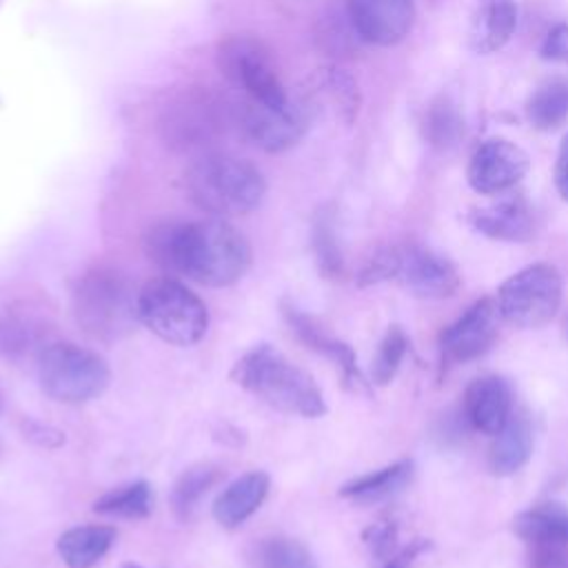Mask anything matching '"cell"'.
<instances>
[{
	"instance_id": "obj_1",
	"label": "cell",
	"mask_w": 568,
	"mask_h": 568,
	"mask_svg": "<svg viewBox=\"0 0 568 568\" xmlns=\"http://www.w3.org/2000/svg\"><path fill=\"white\" fill-rule=\"evenodd\" d=\"M149 257L166 273L202 286H231L251 266L248 240L222 217L162 222L146 235Z\"/></svg>"
},
{
	"instance_id": "obj_2",
	"label": "cell",
	"mask_w": 568,
	"mask_h": 568,
	"mask_svg": "<svg viewBox=\"0 0 568 568\" xmlns=\"http://www.w3.org/2000/svg\"><path fill=\"white\" fill-rule=\"evenodd\" d=\"M231 379L280 413L308 419L326 413V402L315 379L268 344L246 351L233 364Z\"/></svg>"
},
{
	"instance_id": "obj_3",
	"label": "cell",
	"mask_w": 568,
	"mask_h": 568,
	"mask_svg": "<svg viewBox=\"0 0 568 568\" xmlns=\"http://www.w3.org/2000/svg\"><path fill=\"white\" fill-rule=\"evenodd\" d=\"M184 189L197 209L222 220L255 211L266 195L260 169L231 153H204L193 160L184 171Z\"/></svg>"
},
{
	"instance_id": "obj_4",
	"label": "cell",
	"mask_w": 568,
	"mask_h": 568,
	"mask_svg": "<svg viewBox=\"0 0 568 568\" xmlns=\"http://www.w3.org/2000/svg\"><path fill=\"white\" fill-rule=\"evenodd\" d=\"M73 315L89 337L104 344L118 342L140 322L138 293L122 273L93 268L73 288Z\"/></svg>"
},
{
	"instance_id": "obj_5",
	"label": "cell",
	"mask_w": 568,
	"mask_h": 568,
	"mask_svg": "<svg viewBox=\"0 0 568 568\" xmlns=\"http://www.w3.org/2000/svg\"><path fill=\"white\" fill-rule=\"evenodd\" d=\"M138 317L151 333L173 346L197 344L209 328L204 302L169 275L151 280L138 293Z\"/></svg>"
},
{
	"instance_id": "obj_6",
	"label": "cell",
	"mask_w": 568,
	"mask_h": 568,
	"mask_svg": "<svg viewBox=\"0 0 568 568\" xmlns=\"http://www.w3.org/2000/svg\"><path fill=\"white\" fill-rule=\"evenodd\" d=\"M38 379L44 395L62 404H84L100 397L111 368L102 355L73 342L44 344L38 353Z\"/></svg>"
},
{
	"instance_id": "obj_7",
	"label": "cell",
	"mask_w": 568,
	"mask_h": 568,
	"mask_svg": "<svg viewBox=\"0 0 568 568\" xmlns=\"http://www.w3.org/2000/svg\"><path fill=\"white\" fill-rule=\"evenodd\" d=\"M217 69L229 82L244 89L248 100L264 104H282L291 95L286 93L271 51L253 36L235 33L217 42Z\"/></svg>"
},
{
	"instance_id": "obj_8",
	"label": "cell",
	"mask_w": 568,
	"mask_h": 568,
	"mask_svg": "<svg viewBox=\"0 0 568 568\" xmlns=\"http://www.w3.org/2000/svg\"><path fill=\"white\" fill-rule=\"evenodd\" d=\"M561 302V275L550 264H530L510 275L499 293V315L521 328L548 324Z\"/></svg>"
},
{
	"instance_id": "obj_9",
	"label": "cell",
	"mask_w": 568,
	"mask_h": 568,
	"mask_svg": "<svg viewBox=\"0 0 568 568\" xmlns=\"http://www.w3.org/2000/svg\"><path fill=\"white\" fill-rule=\"evenodd\" d=\"M311 118L313 113L304 98H288L282 104L246 100L240 111V126L257 149L282 153L304 138Z\"/></svg>"
},
{
	"instance_id": "obj_10",
	"label": "cell",
	"mask_w": 568,
	"mask_h": 568,
	"mask_svg": "<svg viewBox=\"0 0 568 568\" xmlns=\"http://www.w3.org/2000/svg\"><path fill=\"white\" fill-rule=\"evenodd\" d=\"M528 169V155L504 138L481 142L468 162V184L481 195L504 193L515 186Z\"/></svg>"
},
{
	"instance_id": "obj_11",
	"label": "cell",
	"mask_w": 568,
	"mask_h": 568,
	"mask_svg": "<svg viewBox=\"0 0 568 568\" xmlns=\"http://www.w3.org/2000/svg\"><path fill=\"white\" fill-rule=\"evenodd\" d=\"M395 280L417 297L442 300L459 288V273L450 260L422 246H399Z\"/></svg>"
},
{
	"instance_id": "obj_12",
	"label": "cell",
	"mask_w": 568,
	"mask_h": 568,
	"mask_svg": "<svg viewBox=\"0 0 568 568\" xmlns=\"http://www.w3.org/2000/svg\"><path fill=\"white\" fill-rule=\"evenodd\" d=\"M348 20L362 40L390 47L408 36L415 4L413 0H348Z\"/></svg>"
},
{
	"instance_id": "obj_13",
	"label": "cell",
	"mask_w": 568,
	"mask_h": 568,
	"mask_svg": "<svg viewBox=\"0 0 568 568\" xmlns=\"http://www.w3.org/2000/svg\"><path fill=\"white\" fill-rule=\"evenodd\" d=\"M282 313L300 342H304L311 351L328 357L339 368L342 384L346 390L368 393V382L364 379V375L357 366L355 351L346 342L333 337L313 315L295 308L293 304L282 302Z\"/></svg>"
},
{
	"instance_id": "obj_14",
	"label": "cell",
	"mask_w": 568,
	"mask_h": 568,
	"mask_svg": "<svg viewBox=\"0 0 568 568\" xmlns=\"http://www.w3.org/2000/svg\"><path fill=\"white\" fill-rule=\"evenodd\" d=\"M499 308L493 300L475 302L455 324L442 333V351L450 362H468L484 355L497 337Z\"/></svg>"
},
{
	"instance_id": "obj_15",
	"label": "cell",
	"mask_w": 568,
	"mask_h": 568,
	"mask_svg": "<svg viewBox=\"0 0 568 568\" xmlns=\"http://www.w3.org/2000/svg\"><path fill=\"white\" fill-rule=\"evenodd\" d=\"M271 477L264 470H251L233 479L213 501V517L224 528L242 526L266 499Z\"/></svg>"
},
{
	"instance_id": "obj_16",
	"label": "cell",
	"mask_w": 568,
	"mask_h": 568,
	"mask_svg": "<svg viewBox=\"0 0 568 568\" xmlns=\"http://www.w3.org/2000/svg\"><path fill=\"white\" fill-rule=\"evenodd\" d=\"M302 98L308 104L311 113H317L320 109L331 104L333 113L346 124H351L359 111L357 82L339 67L320 69L311 80V89H306Z\"/></svg>"
},
{
	"instance_id": "obj_17",
	"label": "cell",
	"mask_w": 568,
	"mask_h": 568,
	"mask_svg": "<svg viewBox=\"0 0 568 568\" xmlns=\"http://www.w3.org/2000/svg\"><path fill=\"white\" fill-rule=\"evenodd\" d=\"M464 408L477 430L495 435L510 417V390L499 377H479L466 388Z\"/></svg>"
},
{
	"instance_id": "obj_18",
	"label": "cell",
	"mask_w": 568,
	"mask_h": 568,
	"mask_svg": "<svg viewBox=\"0 0 568 568\" xmlns=\"http://www.w3.org/2000/svg\"><path fill=\"white\" fill-rule=\"evenodd\" d=\"M470 222L484 235L508 242H521L532 233L530 209L519 195H504L488 206L475 209Z\"/></svg>"
},
{
	"instance_id": "obj_19",
	"label": "cell",
	"mask_w": 568,
	"mask_h": 568,
	"mask_svg": "<svg viewBox=\"0 0 568 568\" xmlns=\"http://www.w3.org/2000/svg\"><path fill=\"white\" fill-rule=\"evenodd\" d=\"M515 27V0H477L468 29L470 49L477 53H493L510 40Z\"/></svg>"
},
{
	"instance_id": "obj_20",
	"label": "cell",
	"mask_w": 568,
	"mask_h": 568,
	"mask_svg": "<svg viewBox=\"0 0 568 568\" xmlns=\"http://www.w3.org/2000/svg\"><path fill=\"white\" fill-rule=\"evenodd\" d=\"M115 528L104 524H84L64 530L55 539L58 557L67 568H93L113 546Z\"/></svg>"
},
{
	"instance_id": "obj_21",
	"label": "cell",
	"mask_w": 568,
	"mask_h": 568,
	"mask_svg": "<svg viewBox=\"0 0 568 568\" xmlns=\"http://www.w3.org/2000/svg\"><path fill=\"white\" fill-rule=\"evenodd\" d=\"M222 479H224V470L213 462H197V464L189 466L175 479L171 495H169V506H171V513L175 515V519L189 521L197 513L202 499Z\"/></svg>"
},
{
	"instance_id": "obj_22",
	"label": "cell",
	"mask_w": 568,
	"mask_h": 568,
	"mask_svg": "<svg viewBox=\"0 0 568 568\" xmlns=\"http://www.w3.org/2000/svg\"><path fill=\"white\" fill-rule=\"evenodd\" d=\"M532 453V430L526 417L510 415L490 446L488 464L495 475L517 473Z\"/></svg>"
},
{
	"instance_id": "obj_23",
	"label": "cell",
	"mask_w": 568,
	"mask_h": 568,
	"mask_svg": "<svg viewBox=\"0 0 568 568\" xmlns=\"http://www.w3.org/2000/svg\"><path fill=\"white\" fill-rule=\"evenodd\" d=\"M515 532L528 541H568V506L548 501L524 510L513 521Z\"/></svg>"
},
{
	"instance_id": "obj_24",
	"label": "cell",
	"mask_w": 568,
	"mask_h": 568,
	"mask_svg": "<svg viewBox=\"0 0 568 568\" xmlns=\"http://www.w3.org/2000/svg\"><path fill=\"white\" fill-rule=\"evenodd\" d=\"M413 464L410 462H397L386 468H379L375 473L362 475L339 488V497L353 499L359 504L382 501L390 495H395L408 479H410Z\"/></svg>"
},
{
	"instance_id": "obj_25",
	"label": "cell",
	"mask_w": 568,
	"mask_h": 568,
	"mask_svg": "<svg viewBox=\"0 0 568 568\" xmlns=\"http://www.w3.org/2000/svg\"><path fill=\"white\" fill-rule=\"evenodd\" d=\"M93 513L115 519H146L153 513V490L146 481L118 486L93 501Z\"/></svg>"
},
{
	"instance_id": "obj_26",
	"label": "cell",
	"mask_w": 568,
	"mask_h": 568,
	"mask_svg": "<svg viewBox=\"0 0 568 568\" xmlns=\"http://www.w3.org/2000/svg\"><path fill=\"white\" fill-rule=\"evenodd\" d=\"M526 115L537 129H555L568 120V80L550 78L537 87L526 104Z\"/></svg>"
},
{
	"instance_id": "obj_27",
	"label": "cell",
	"mask_w": 568,
	"mask_h": 568,
	"mask_svg": "<svg viewBox=\"0 0 568 568\" xmlns=\"http://www.w3.org/2000/svg\"><path fill=\"white\" fill-rule=\"evenodd\" d=\"M255 568H317L308 548L288 537H268L255 546Z\"/></svg>"
},
{
	"instance_id": "obj_28",
	"label": "cell",
	"mask_w": 568,
	"mask_h": 568,
	"mask_svg": "<svg viewBox=\"0 0 568 568\" xmlns=\"http://www.w3.org/2000/svg\"><path fill=\"white\" fill-rule=\"evenodd\" d=\"M311 242H313V253L317 260V266L324 277H339L344 271V260L342 251L337 244L333 217L328 211H320L313 220V231H311Z\"/></svg>"
},
{
	"instance_id": "obj_29",
	"label": "cell",
	"mask_w": 568,
	"mask_h": 568,
	"mask_svg": "<svg viewBox=\"0 0 568 568\" xmlns=\"http://www.w3.org/2000/svg\"><path fill=\"white\" fill-rule=\"evenodd\" d=\"M406 351H408V339L404 331L399 326H390L373 357V366H371L373 382L379 386H386L395 377Z\"/></svg>"
},
{
	"instance_id": "obj_30",
	"label": "cell",
	"mask_w": 568,
	"mask_h": 568,
	"mask_svg": "<svg viewBox=\"0 0 568 568\" xmlns=\"http://www.w3.org/2000/svg\"><path fill=\"white\" fill-rule=\"evenodd\" d=\"M459 133H462V120L457 111L446 100L433 104L426 115V135L430 144H437V146L455 144Z\"/></svg>"
},
{
	"instance_id": "obj_31",
	"label": "cell",
	"mask_w": 568,
	"mask_h": 568,
	"mask_svg": "<svg viewBox=\"0 0 568 568\" xmlns=\"http://www.w3.org/2000/svg\"><path fill=\"white\" fill-rule=\"evenodd\" d=\"M397 262H399V248L397 246L377 251L375 255L368 257V262L357 273V284L359 286H373V284H379V282H386V280H395Z\"/></svg>"
},
{
	"instance_id": "obj_32",
	"label": "cell",
	"mask_w": 568,
	"mask_h": 568,
	"mask_svg": "<svg viewBox=\"0 0 568 568\" xmlns=\"http://www.w3.org/2000/svg\"><path fill=\"white\" fill-rule=\"evenodd\" d=\"M362 539L368 546L373 557L382 561H390L397 548V528L393 521H377L362 532Z\"/></svg>"
},
{
	"instance_id": "obj_33",
	"label": "cell",
	"mask_w": 568,
	"mask_h": 568,
	"mask_svg": "<svg viewBox=\"0 0 568 568\" xmlns=\"http://www.w3.org/2000/svg\"><path fill=\"white\" fill-rule=\"evenodd\" d=\"M530 568H568V541L530 544Z\"/></svg>"
},
{
	"instance_id": "obj_34",
	"label": "cell",
	"mask_w": 568,
	"mask_h": 568,
	"mask_svg": "<svg viewBox=\"0 0 568 568\" xmlns=\"http://www.w3.org/2000/svg\"><path fill=\"white\" fill-rule=\"evenodd\" d=\"M22 430H24V437L31 439L33 444L38 446H44V448H58L60 444H64V433L53 428V426H47L42 422H36V419H27L22 424Z\"/></svg>"
},
{
	"instance_id": "obj_35",
	"label": "cell",
	"mask_w": 568,
	"mask_h": 568,
	"mask_svg": "<svg viewBox=\"0 0 568 568\" xmlns=\"http://www.w3.org/2000/svg\"><path fill=\"white\" fill-rule=\"evenodd\" d=\"M541 58L552 62H568V24H557L550 29L541 44Z\"/></svg>"
},
{
	"instance_id": "obj_36",
	"label": "cell",
	"mask_w": 568,
	"mask_h": 568,
	"mask_svg": "<svg viewBox=\"0 0 568 568\" xmlns=\"http://www.w3.org/2000/svg\"><path fill=\"white\" fill-rule=\"evenodd\" d=\"M555 186L564 200H568V133L561 138L557 164H555Z\"/></svg>"
},
{
	"instance_id": "obj_37",
	"label": "cell",
	"mask_w": 568,
	"mask_h": 568,
	"mask_svg": "<svg viewBox=\"0 0 568 568\" xmlns=\"http://www.w3.org/2000/svg\"><path fill=\"white\" fill-rule=\"evenodd\" d=\"M384 568H406V561H404V557L402 559H390V561H386Z\"/></svg>"
},
{
	"instance_id": "obj_38",
	"label": "cell",
	"mask_w": 568,
	"mask_h": 568,
	"mask_svg": "<svg viewBox=\"0 0 568 568\" xmlns=\"http://www.w3.org/2000/svg\"><path fill=\"white\" fill-rule=\"evenodd\" d=\"M122 568H144V566H140V564H133V561H129V564H124Z\"/></svg>"
}]
</instances>
